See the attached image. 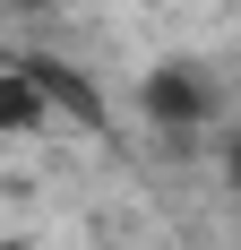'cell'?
<instances>
[{"label":"cell","mask_w":241,"mask_h":250,"mask_svg":"<svg viewBox=\"0 0 241 250\" xmlns=\"http://www.w3.org/2000/svg\"><path fill=\"white\" fill-rule=\"evenodd\" d=\"M138 112L155 129H198V121H216V86L198 61H164V69L138 78Z\"/></svg>","instance_id":"6da1fadb"},{"label":"cell","mask_w":241,"mask_h":250,"mask_svg":"<svg viewBox=\"0 0 241 250\" xmlns=\"http://www.w3.org/2000/svg\"><path fill=\"white\" fill-rule=\"evenodd\" d=\"M0 129H43V78H0Z\"/></svg>","instance_id":"7a4b0ae2"},{"label":"cell","mask_w":241,"mask_h":250,"mask_svg":"<svg viewBox=\"0 0 241 250\" xmlns=\"http://www.w3.org/2000/svg\"><path fill=\"white\" fill-rule=\"evenodd\" d=\"M224 181H233V190H241V129H233V138H224Z\"/></svg>","instance_id":"3957f363"}]
</instances>
